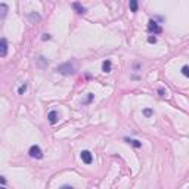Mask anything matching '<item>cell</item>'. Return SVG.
Returning a JSON list of instances; mask_svg holds the SVG:
<instances>
[{"label": "cell", "instance_id": "18", "mask_svg": "<svg viewBox=\"0 0 189 189\" xmlns=\"http://www.w3.org/2000/svg\"><path fill=\"white\" fill-rule=\"evenodd\" d=\"M148 43H157V37L155 36H149L148 37Z\"/></svg>", "mask_w": 189, "mask_h": 189}, {"label": "cell", "instance_id": "6", "mask_svg": "<svg viewBox=\"0 0 189 189\" xmlns=\"http://www.w3.org/2000/svg\"><path fill=\"white\" fill-rule=\"evenodd\" d=\"M81 160H83V163H86V164H92V161H93L92 152H90V151H83V152H81Z\"/></svg>", "mask_w": 189, "mask_h": 189}, {"label": "cell", "instance_id": "20", "mask_svg": "<svg viewBox=\"0 0 189 189\" xmlns=\"http://www.w3.org/2000/svg\"><path fill=\"white\" fill-rule=\"evenodd\" d=\"M158 94H160V96H164V94H165V90H164V89H160V90H158Z\"/></svg>", "mask_w": 189, "mask_h": 189}, {"label": "cell", "instance_id": "19", "mask_svg": "<svg viewBox=\"0 0 189 189\" xmlns=\"http://www.w3.org/2000/svg\"><path fill=\"white\" fill-rule=\"evenodd\" d=\"M59 189H74L72 186H69V185H64V186H61Z\"/></svg>", "mask_w": 189, "mask_h": 189}, {"label": "cell", "instance_id": "22", "mask_svg": "<svg viewBox=\"0 0 189 189\" xmlns=\"http://www.w3.org/2000/svg\"><path fill=\"white\" fill-rule=\"evenodd\" d=\"M0 183H2V185H5V183H6V179H5L3 176H0Z\"/></svg>", "mask_w": 189, "mask_h": 189}, {"label": "cell", "instance_id": "16", "mask_svg": "<svg viewBox=\"0 0 189 189\" xmlns=\"http://www.w3.org/2000/svg\"><path fill=\"white\" fill-rule=\"evenodd\" d=\"M25 90H27V84H22V86L18 89V94H24V93H25Z\"/></svg>", "mask_w": 189, "mask_h": 189}, {"label": "cell", "instance_id": "8", "mask_svg": "<svg viewBox=\"0 0 189 189\" xmlns=\"http://www.w3.org/2000/svg\"><path fill=\"white\" fill-rule=\"evenodd\" d=\"M71 8H72V9H75V11H77V14H86V8H84V6H81V3H78V2L71 3Z\"/></svg>", "mask_w": 189, "mask_h": 189}, {"label": "cell", "instance_id": "2", "mask_svg": "<svg viewBox=\"0 0 189 189\" xmlns=\"http://www.w3.org/2000/svg\"><path fill=\"white\" fill-rule=\"evenodd\" d=\"M148 31L155 36V34H161V33H163V28H161L154 19H151V21L148 22Z\"/></svg>", "mask_w": 189, "mask_h": 189}, {"label": "cell", "instance_id": "17", "mask_svg": "<svg viewBox=\"0 0 189 189\" xmlns=\"http://www.w3.org/2000/svg\"><path fill=\"white\" fill-rule=\"evenodd\" d=\"M182 74H183L185 77H188V75H189V71H188V65H183V67H182Z\"/></svg>", "mask_w": 189, "mask_h": 189}, {"label": "cell", "instance_id": "4", "mask_svg": "<svg viewBox=\"0 0 189 189\" xmlns=\"http://www.w3.org/2000/svg\"><path fill=\"white\" fill-rule=\"evenodd\" d=\"M6 55H8V40L0 39V56H6Z\"/></svg>", "mask_w": 189, "mask_h": 189}, {"label": "cell", "instance_id": "9", "mask_svg": "<svg viewBox=\"0 0 189 189\" xmlns=\"http://www.w3.org/2000/svg\"><path fill=\"white\" fill-rule=\"evenodd\" d=\"M111 68H112V64H111L110 59H107V61L102 62V71L104 72H111Z\"/></svg>", "mask_w": 189, "mask_h": 189}, {"label": "cell", "instance_id": "1", "mask_svg": "<svg viewBox=\"0 0 189 189\" xmlns=\"http://www.w3.org/2000/svg\"><path fill=\"white\" fill-rule=\"evenodd\" d=\"M56 71H58L59 74H62V75H71V74L75 72V65L71 64V62H65V64L59 65V67L56 68Z\"/></svg>", "mask_w": 189, "mask_h": 189}, {"label": "cell", "instance_id": "11", "mask_svg": "<svg viewBox=\"0 0 189 189\" xmlns=\"http://www.w3.org/2000/svg\"><path fill=\"white\" fill-rule=\"evenodd\" d=\"M93 98H94V94H93V93H87L86 99H83V101H81V104H83V105H89V104L93 101Z\"/></svg>", "mask_w": 189, "mask_h": 189}, {"label": "cell", "instance_id": "14", "mask_svg": "<svg viewBox=\"0 0 189 189\" xmlns=\"http://www.w3.org/2000/svg\"><path fill=\"white\" fill-rule=\"evenodd\" d=\"M129 6H130V9H132V12H137V2L136 0H130V3H129Z\"/></svg>", "mask_w": 189, "mask_h": 189}, {"label": "cell", "instance_id": "12", "mask_svg": "<svg viewBox=\"0 0 189 189\" xmlns=\"http://www.w3.org/2000/svg\"><path fill=\"white\" fill-rule=\"evenodd\" d=\"M28 18H30V21H33V22H37V21L42 19V16H40L39 14H36V12H31V14L28 15Z\"/></svg>", "mask_w": 189, "mask_h": 189}, {"label": "cell", "instance_id": "10", "mask_svg": "<svg viewBox=\"0 0 189 189\" xmlns=\"http://www.w3.org/2000/svg\"><path fill=\"white\" fill-rule=\"evenodd\" d=\"M124 140H126L127 143H130V145H133L135 148H140V146H142V143H140L139 140H136V139H129V137H126Z\"/></svg>", "mask_w": 189, "mask_h": 189}, {"label": "cell", "instance_id": "13", "mask_svg": "<svg viewBox=\"0 0 189 189\" xmlns=\"http://www.w3.org/2000/svg\"><path fill=\"white\" fill-rule=\"evenodd\" d=\"M37 65H39V67H42V68H43V67H46V65H47V59H46V58H43V56H40V58L37 59Z\"/></svg>", "mask_w": 189, "mask_h": 189}, {"label": "cell", "instance_id": "3", "mask_svg": "<svg viewBox=\"0 0 189 189\" xmlns=\"http://www.w3.org/2000/svg\"><path fill=\"white\" fill-rule=\"evenodd\" d=\"M28 154H30V157H31V158H36V160L43 158V152H42V149H40V146H39V145H33V146L30 148Z\"/></svg>", "mask_w": 189, "mask_h": 189}, {"label": "cell", "instance_id": "5", "mask_svg": "<svg viewBox=\"0 0 189 189\" xmlns=\"http://www.w3.org/2000/svg\"><path fill=\"white\" fill-rule=\"evenodd\" d=\"M58 118H59V114H58V111H55V110L47 114V120H49L50 124H56V123H58Z\"/></svg>", "mask_w": 189, "mask_h": 189}, {"label": "cell", "instance_id": "7", "mask_svg": "<svg viewBox=\"0 0 189 189\" xmlns=\"http://www.w3.org/2000/svg\"><path fill=\"white\" fill-rule=\"evenodd\" d=\"M9 12V6L6 3H0V19H5Z\"/></svg>", "mask_w": 189, "mask_h": 189}, {"label": "cell", "instance_id": "21", "mask_svg": "<svg viewBox=\"0 0 189 189\" xmlns=\"http://www.w3.org/2000/svg\"><path fill=\"white\" fill-rule=\"evenodd\" d=\"M42 39H43V40H50V36H49V34H43Z\"/></svg>", "mask_w": 189, "mask_h": 189}, {"label": "cell", "instance_id": "15", "mask_svg": "<svg viewBox=\"0 0 189 189\" xmlns=\"http://www.w3.org/2000/svg\"><path fill=\"white\" fill-rule=\"evenodd\" d=\"M152 114H154V111H152L151 108H145V110H143V115H146V117H151Z\"/></svg>", "mask_w": 189, "mask_h": 189}, {"label": "cell", "instance_id": "23", "mask_svg": "<svg viewBox=\"0 0 189 189\" xmlns=\"http://www.w3.org/2000/svg\"><path fill=\"white\" fill-rule=\"evenodd\" d=\"M0 189H6V188H5V186H0Z\"/></svg>", "mask_w": 189, "mask_h": 189}]
</instances>
